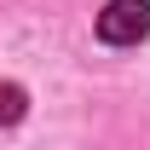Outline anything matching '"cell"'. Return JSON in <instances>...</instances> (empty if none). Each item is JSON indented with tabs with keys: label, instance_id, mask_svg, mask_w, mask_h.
<instances>
[{
	"label": "cell",
	"instance_id": "6da1fadb",
	"mask_svg": "<svg viewBox=\"0 0 150 150\" xmlns=\"http://www.w3.org/2000/svg\"><path fill=\"white\" fill-rule=\"evenodd\" d=\"M150 35V0H110L98 12V40L104 46H139Z\"/></svg>",
	"mask_w": 150,
	"mask_h": 150
},
{
	"label": "cell",
	"instance_id": "7a4b0ae2",
	"mask_svg": "<svg viewBox=\"0 0 150 150\" xmlns=\"http://www.w3.org/2000/svg\"><path fill=\"white\" fill-rule=\"evenodd\" d=\"M23 110H29V93H23L18 81H0V127H18Z\"/></svg>",
	"mask_w": 150,
	"mask_h": 150
}]
</instances>
